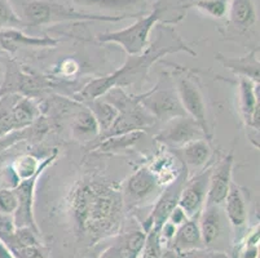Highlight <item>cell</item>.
Listing matches in <instances>:
<instances>
[{
  "mask_svg": "<svg viewBox=\"0 0 260 258\" xmlns=\"http://www.w3.org/2000/svg\"><path fill=\"white\" fill-rule=\"evenodd\" d=\"M75 230L91 244L119 233L123 222L122 190L100 176L80 177L66 196Z\"/></svg>",
  "mask_w": 260,
  "mask_h": 258,
  "instance_id": "cell-1",
  "label": "cell"
},
{
  "mask_svg": "<svg viewBox=\"0 0 260 258\" xmlns=\"http://www.w3.org/2000/svg\"><path fill=\"white\" fill-rule=\"evenodd\" d=\"M153 31L154 40L149 42L143 53L127 57L126 62L112 74L92 79L75 94L74 98L82 103L88 102L103 97L109 89L114 87H124L138 80H143L149 74L150 67L167 54L185 52L193 57L197 56L194 49L184 42L172 25L157 23Z\"/></svg>",
  "mask_w": 260,
  "mask_h": 258,
  "instance_id": "cell-2",
  "label": "cell"
},
{
  "mask_svg": "<svg viewBox=\"0 0 260 258\" xmlns=\"http://www.w3.org/2000/svg\"><path fill=\"white\" fill-rule=\"evenodd\" d=\"M18 17L25 27H42L69 21H99V22H119L128 18H139L146 13L135 14H100L79 11L74 7L53 3L48 0H11Z\"/></svg>",
  "mask_w": 260,
  "mask_h": 258,
  "instance_id": "cell-3",
  "label": "cell"
},
{
  "mask_svg": "<svg viewBox=\"0 0 260 258\" xmlns=\"http://www.w3.org/2000/svg\"><path fill=\"white\" fill-rule=\"evenodd\" d=\"M171 0H157L153 6L152 12L146 16L136 18V22L128 27L119 28L115 31L100 32L96 36L99 43H113L118 44L128 56H136L143 53L149 44L150 34L157 23H166L165 14L171 9Z\"/></svg>",
  "mask_w": 260,
  "mask_h": 258,
  "instance_id": "cell-4",
  "label": "cell"
},
{
  "mask_svg": "<svg viewBox=\"0 0 260 258\" xmlns=\"http://www.w3.org/2000/svg\"><path fill=\"white\" fill-rule=\"evenodd\" d=\"M174 85L185 114L200 125L207 141L211 142L212 129L209 124L206 101H205V96L201 91L198 82L193 79L190 75L181 72L176 75Z\"/></svg>",
  "mask_w": 260,
  "mask_h": 258,
  "instance_id": "cell-5",
  "label": "cell"
},
{
  "mask_svg": "<svg viewBox=\"0 0 260 258\" xmlns=\"http://www.w3.org/2000/svg\"><path fill=\"white\" fill-rule=\"evenodd\" d=\"M122 196L124 207H138L159 195L162 186L148 165L138 168L122 185Z\"/></svg>",
  "mask_w": 260,
  "mask_h": 258,
  "instance_id": "cell-6",
  "label": "cell"
},
{
  "mask_svg": "<svg viewBox=\"0 0 260 258\" xmlns=\"http://www.w3.org/2000/svg\"><path fill=\"white\" fill-rule=\"evenodd\" d=\"M188 168L184 165L181 173L177 176L175 181L165 186V190L160 191L155 202L154 208L148 216L146 221L143 225V231L148 233L150 230L159 231L160 227L166 224L172 210L179 205V199H180L181 190L184 188V183L188 179Z\"/></svg>",
  "mask_w": 260,
  "mask_h": 258,
  "instance_id": "cell-7",
  "label": "cell"
},
{
  "mask_svg": "<svg viewBox=\"0 0 260 258\" xmlns=\"http://www.w3.org/2000/svg\"><path fill=\"white\" fill-rule=\"evenodd\" d=\"M141 105L155 120L162 123L186 115L175 85L174 88H159L157 85L152 91L141 94Z\"/></svg>",
  "mask_w": 260,
  "mask_h": 258,
  "instance_id": "cell-8",
  "label": "cell"
},
{
  "mask_svg": "<svg viewBox=\"0 0 260 258\" xmlns=\"http://www.w3.org/2000/svg\"><path fill=\"white\" fill-rule=\"evenodd\" d=\"M212 165L214 163L206 165L200 173L186 179L184 183L180 199H179V207L184 210L188 218H197L206 204Z\"/></svg>",
  "mask_w": 260,
  "mask_h": 258,
  "instance_id": "cell-9",
  "label": "cell"
},
{
  "mask_svg": "<svg viewBox=\"0 0 260 258\" xmlns=\"http://www.w3.org/2000/svg\"><path fill=\"white\" fill-rule=\"evenodd\" d=\"M200 138H206L202 129L194 120L179 117L165 123V127L155 136V141L166 149H181L184 145Z\"/></svg>",
  "mask_w": 260,
  "mask_h": 258,
  "instance_id": "cell-10",
  "label": "cell"
},
{
  "mask_svg": "<svg viewBox=\"0 0 260 258\" xmlns=\"http://www.w3.org/2000/svg\"><path fill=\"white\" fill-rule=\"evenodd\" d=\"M233 167H235L233 151L215 160L214 165H212L211 174H210L206 204L223 205L224 200L228 195L229 188H231L232 182H233V179H232Z\"/></svg>",
  "mask_w": 260,
  "mask_h": 258,
  "instance_id": "cell-11",
  "label": "cell"
},
{
  "mask_svg": "<svg viewBox=\"0 0 260 258\" xmlns=\"http://www.w3.org/2000/svg\"><path fill=\"white\" fill-rule=\"evenodd\" d=\"M42 173L43 172L35 174L34 177L29 179L17 182L15 189H13L18 202L17 209L13 214V221H15L16 227H30L38 235H40V230L34 217V198L35 188H37V183Z\"/></svg>",
  "mask_w": 260,
  "mask_h": 258,
  "instance_id": "cell-12",
  "label": "cell"
},
{
  "mask_svg": "<svg viewBox=\"0 0 260 258\" xmlns=\"http://www.w3.org/2000/svg\"><path fill=\"white\" fill-rule=\"evenodd\" d=\"M238 97L240 110L246 129L259 137L260 101L259 84L246 78H238Z\"/></svg>",
  "mask_w": 260,
  "mask_h": 258,
  "instance_id": "cell-13",
  "label": "cell"
},
{
  "mask_svg": "<svg viewBox=\"0 0 260 258\" xmlns=\"http://www.w3.org/2000/svg\"><path fill=\"white\" fill-rule=\"evenodd\" d=\"M200 231L202 235L205 248L216 247V243L220 240L225 234L226 217L221 205L205 204L200 216Z\"/></svg>",
  "mask_w": 260,
  "mask_h": 258,
  "instance_id": "cell-14",
  "label": "cell"
},
{
  "mask_svg": "<svg viewBox=\"0 0 260 258\" xmlns=\"http://www.w3.org/2000/svg\"><path fill=\"white\" fill-rule=\"evenodd\" d=\"M60 40L52 36H34L27 35L18 28H8L0 31V48L4 53L12 54L20 48H52Z\"/></svg>",
  "mask_w": 260,
  "mask_h": 258,
  "instance_id": "cell-15",
  "label": "cell"
},
{
  "mask_svg": "<svg viewBox=\"0 0 260 258\" xmlns=\"http://www.w3.org/2000/svg\"><path fill=\"white\" fill-rule=\"evenodd\" d=\"M171 248L181 254H188L196 250H202L205 248L202 235L200 231V225L196 218H189L176 229L174 238L171 240Z\"/></svg>",
  "mask_w": 260,
  "mask_h": 258,
  "instance_id": "cell-16",
  "label": "cell"
},
{
  "mask_svg": "<svg viewBox=\"0 0 260 258\" xmlns=\"http://www.w3.org/2000/svg\"><path fill=\"white\" fill-rule=\"evenodd\" d=\"M216 60L231 70L233 74L238 78H246L259 84L260 72H259V53L256 51L250 52L249 54L242 57H225L221 53H216Z\"/></svg>",
  "mask_w": 260,
  "mask_h": 258,
  "instance_id": "cell-17",
  "label": "cell"
},
{
  "mask_svg": "<svg viewBox=\"0 0 260 258\" xmlns=\"http://www.w3.org/2000/svg\"><path fill=\"white\" fill-rule=\"evenodd\" d=\"M224 213L229 224L236 229L243 227L249 218L247 202L242 188L236 182H232L228 195L224 200Z\"/></svg>",
  "mask_w": 260,
  "mask_h": 258,
  "instance_id": "cell-18",
  "label": "cell"
},
{
  "mask_svg": "<svg viewBox=\"0 0 260 258\" xmlns=\"http://www.w3.org/2000/svg\"><path fill=\"white\" fill-rule=\"evenodd\" d=\"M229 23L236 31H250L257 21V12L254 0H231L228 12Z\"/></svg>",
  "mask_w": 260,
  "mask_h": 258,
  "instance_id": "cell-19",
  "label": "cell"
},
{
  "mask_svg": "<svg viewBox=\"0 0 260 258\" xmlns=\"http://www.w3.org/2000/svg\"><path fill=\"white\" fill-rule=\"evenodd\" d=\"M69 3L83 8L108 11L117 14L143 13L146 0H68Z\"/></svg>",
  "mask_w": 260,
  "mask_h": 258,
  "instance_id": "cell-20",
  "label": "cell"
},
{
  "mask_svg": "<svg viewBox=\"0 0 260 258\" xmlns=\"http://www.w3.org/2000/svg\"><path fill=\"white\" fill-rule=\"evenodd\" d=\"M58 151L54 150L51 155H48L44 160H40L38 156L31 155V154H25V155L18 156L17 159L12 164V172L15 173L17 182L25 181L35 174L44 172L54 160L57 159Z\"/></svg>",
  "mask_w": 260,
  "mask_h": 258,
  "instance_id": "cell-21",
  "label": "cell"
},
{
  "mask_svg": "<svg viewBox=\"0 0 260 258\" xmlns=\"http://www.w3.org/2000/svg\"><path fill=\"white\" fill-rule=\"evenodd\" d=\"M180 162V158L174 155L170 151H165L163 154L158 155L154 159L152 165H148L149 169L152 170L153 174L157 177L160 186H167L172 181L177 178V176L181 173L184 164L176 167V163Z\"/></svg>",
  "mask_w": 260,
  "mask_h": 258,
  "instance_id": "cell-22",
  "label": "cell"
},
{
  "mask_svg": "<svg viewBox=\"0 0 260 258\" xmlns=\"http://www.w3.org/2000/svg\"><path fill=\"white\" fill-rule=\"evenodd\" d=\"M179 150H181L180 160L186 168H205L212 156L211 145L206 138L189 142Z\"/></svg>",
  "mask_w": 260,
  "mask_h": 258,
  "instance_id": "cell-23",
  "label": "cell"
},
{
  "mask_svg": "<svg viewBox=\"0 0 260 258\" xmlns=\"http://www.w3.org/2000/svg\"><path fill=\"white\" fill-rule=\"evenodd\" d=\"M72 133L77 141L89 142L100 136V128L91 111L84 106L77 113L72 123Z\"/></svg>",
  "mask_w": 260,
  "mask_h": 258,
  "instance_id": "cell-24",
  "label": "cell"
},
{
  "mask_svg": "<svg viewBox=\"0 0 260 258\" xmlns=\"http://www.w3.org/2000/svg\"><path fill=\"white\" fill-rule=\"evenodd\" d=\"M48 128L49 125L46 122V119L43 117H40L30 127L17 129V131H13L11 133L6 134V136L0 137V153H3L8 148L16 145L17 142L26 141V139H40L48 132Z\"/></svg>",
  "mask_w": 260,
  "mask_h": 258,
  "instance_id": "cell-25",
  "label": "cell"
},
{
  "mask_svg": "<svg viewBox=\"0 0 260 258\" xmlns=\"http://www.w3.org/2000/svg\"><path fill=\"white\" fill-rule=\"evenodd\" d=\"M144 137H145V133L138 131L124 134H118V136L105 137V138H99V143L94 146L93 150L101 154L119 153V151L128 150V149L134 148Z\"/></svg>",
  "mask_w": 260,
  "mask_h": 258,
  "instance_id": "cell-26",
  "label": "cell"
},
{
  "mask_svg": "<svg viewBox=\"0 0 260 258\" xmlns=\"http://www.w3.org/2000/svg\"><path fill=\"white\" fill-rule=\"evenodd\" d=\"M84 106L91 111L93 118L96 119V122H98L99 128H100V136L105 134L106 132L110 129V127H112L113 123L115 122V119H117V108H115L112 103H109L108 101L101 98V97L100 98L88 101V102H84Z\"/></svg>",
  "mask_w": 260,
  "mask_h": 258,
  "instance_id": "cell-27",
  "label": "cell"
},
{
  "mask_svg": "<svg viewBox=\"0 0 260 258\" xmlns=\"http://www.w3.org/2000/svg\"><path fill=\"white\" fill-rule=\"evenodd\" d=\"M229 3L231 0H191L184 4V8H196L210 17L223 20L228 17Z\"/></svg>",
  "mask_w": 260,
  "mask_h": 258,
  "instance_id": "cell-28",
  "label": "cell"
},
{
  "mask_svg": "<svg viewBox=\"0 0 260 258\" xmlns=\"http://www.w3.org/2000/svg\"><path fill=\"white\" fill-rule=\"evenodd\" d=\"M8 28L23 30L25 26H23L22 20L16 13L11 0H0V31L8 30Z\"/></svg>",
  "mask_w": 260,
  "mask_h": 258,
  "instance_id": "cell-29",
  "label": "cell"
},
{
  "mask_svg": "<svg viewBox=\"0 0 260 258\" xmlns=\"http://www.w3.org/2000/svg\"><path fill=\"white\" fill-rule=\"evenodd\" d=\"M163 245L159 240V231L150 230L146 233L145 244H144L143 258H159L162 254Z\"/></svg>",
  "mask_w": 260,
  "mask_h": 258,
  "instance_id": "cell-30",
  "label": "cell"
},
{
  "mask_svg": "<svg viewBox=\"0 0 260 258\" xmlns=\"http://www.w3.org/2000/svg\"><path fill=\"white\" fill-rule=\"evenodd\" d=\"M17 204V196L13 189H0V213L13 216Z\"/></svg>",
  "mask_w": 260,
  "mask_h": 258,
  "instance_id": "cell-31",
  "label": "cell"
},
{
  "mask_svg": "<svg viewBox=\"0 0 260 258\" xmlns=\"http://www.w3.org/2000/svg\"><path fill=\"white\" fill-rule=\"evenodd\" d=\"M15 231L16 225L13 221V216L0 213V240L3 241L6 245H8Z\"/></svg>",
  "mask_w": 260,
  "mask_h": 258,
  "instance_id": "cell-32",
  "label": "cell"
},
{
  "mask_svg": "<svg viewBox=\"0 0 260 258\" xmlns=\"http://www.w3.org/2000/svg\"><path fill=\"white\" fill-rule=\"evenodd\" d=\"M79 70V63L74 60V58H66V60L61 61L60 65L56 67V74L63 78H72Z\"/></svg>",
  "mask_w": 260,
  "mask_h": 258,
  "instance_id": "cell-33",
  "label": "cell"
},
{
  "mask_svg": "<svg viewBox=\"0 0 260 258\" xmlns=\"http://www.w3.org/2000/svg\"><path fill=\"white\" fill-rule=\"evenodd\" d=\"M184 258H231L224 252H216V250H207L206 253H202L201 250L190 252L184 255Z\"/></svg>",
  "mask_w": 260,
  "mask_h": 258,
  "instance_id": "cell-34",
  "label": "cell"
},
{
  "mask_svg": "<svg viewBox=\"0 0 260 258\" xmlns=\"http://www.w3.org/2000/svg\"><path fill=\"white\" fill-rule=\"evenodd\" d=\"M188 219H189L188 216H186L185 213H184V210L181 209L179 205H177V207L172 210V213L170 214V217L167 221H170L172 225H175L176 227H179L180 225H183L184 222L188 221Z\"/></svg>",
  "mask_w": 260,
  "mask_h": 258,
  "instance_id": "cell-35",
  "label": "cell"
},
{
  "mask_svg": "<svg viewBox=\"0 0 260 258\" xmlns=\"http://www.w3.org/2000/svg\"><path fill=\"white\" fill-rule=\"evenodd\" d=\"M0 258H16L8 247L0 240Z\"/></svg>",
  "mask_w": 260,
  "mask_h": 258,
  "instance_id": "cell-36",
  "label": "cell"
},
{
  "mask_svg": "<svg viewBox=\"0 0 260 258\" xmlns=\"http://www.w3.org/2000/svg\"><path fill=\"white\" fill-rule=\"evenodd\" d=\"M0 54H4V52L2 51V48H0Z\"/></svg>",
  "mask_w": 260,
  "mask_h": 258,
  "instance_id": "cell-37",
  "label": "cell"
}]
</instances>
